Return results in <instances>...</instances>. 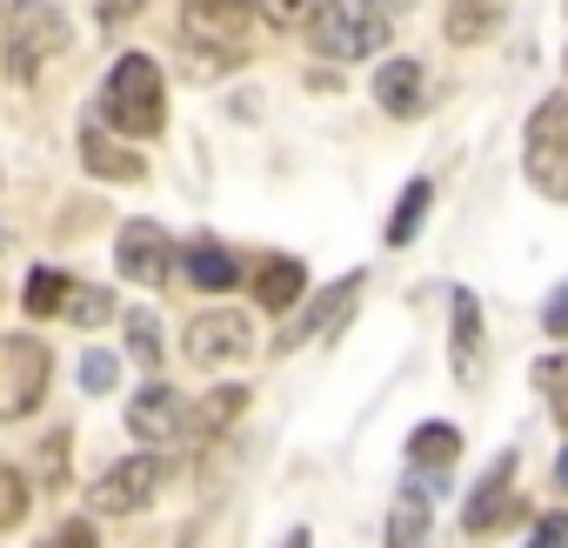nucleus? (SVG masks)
I'll list each match as a JSON object with an SVG mask.
<instances>
[{
    "label": "nucleus",
    "instance_id": "obj_18",
    "mask_svg": "<svg viewBox=\"0 0 568 548\" xmlns=\"http://www.w3.org/2000/svg\"><path fill=\"white\" fill-rule=\"evenodd\" d=\"M388 548H428V495L408 481L388 508Z\"/></svg>",
    "mask_w": 568,
    "mask_h": 548
},
{
    "label": "nucleus",
    "instance_id": "obj_9",
    "mask_svg": "<svg viewBox=\"0 0 568 548\" xmlns=\"http://www.w3.org/2000/svg\"><path fill=\"white\" fill-rule=\"evenodd\" d=\"M508 475H515V455H495L488 481H481V488L468 495V508H462V528H468V535H495V528H515V521L528 515V501L508 495Z\"/></svg>",
    "mask_w": 568,
    "mask_h": 548
},
{
    "label": "nucleus",
    "instance_id": "obj_8",
    "mask_svg": "<svg viewBox=\"0 0 568 548\" xmlns=\"http://www.w3.org/2000/svg\"><path fill=\"white\" fill-rule=\"evenodd\" d=\"M114 261H121L128 282L161 288L168 274H174V241H168L154 221H128V227H121V241H114Z\"/></svg>",
    "mask_w": 568,
    "mask_h": 548
},
{
    "label": "nucleus",
    "instance_id": "obj_28",
    "mask_svg": "<svg viewBox=\"0 0 568 548\" xmlns=\"http://www.w3.org/2000/svg\"><path fill=\"white\" fill-rule=\"evenodd\" d=\"M154 328H161L154 315H134V322H128V348H134V362H141V368H154V362H161V335H154Z\"/></svg>",
    "mask_w": 568,
    "mask_h": 548
},
{
    "label": "nucleus",
    "instance_id": "obj_24",
    "mask_svg": "<svg viewBox=\"0 0 568 548\" xmlns=\"http://www.w3.org/2000/svg\"><path fill=\"white\" fill-rule=\"evenodd\" d=\"M28 501H34L28 475H21V468H0V528H14V521H28Z\"/></svg>",
    "mask_w": 568,
    "mask_h": 548
},
{
    "label": "nucleus",
    "instance_id": "obj_27",
    "mask_svg": "<svg viewBox=\"0 0 568 548\" xmlns=\"http://www.w3.org/2000/svg\"><path fill=\"white\" fill-rule=\"evenodd\" d=\"M114 375H121V362H114L108 348H88V355H81V388H88V395H108Z\"/></svg>",
    "mask_w": 568,
    "mask_h": 548
},
{
    "label": "nucleus",
    "instance_id": "obj_11",
    "mask_svg": "<svg viewBox=\"0 0 568 548\" xmlns=\"http://www.w3.org/2000/svg\"><path fill=\"white\" fill-rule=\"evenodd\" d=\"M422 94H428V68H422V61H382V68H375V101H382V114L415 121V114H422Z\"/></svg>",
    "mask_w": 568,
    "mask_h": 548
},
{
    "label": "nucleus",
    "instance_id": "obj_2",
    "mask_svg": "<svg viewBox=\"0 0 568 548\" xmlns=\"http://www.w3.org/2000/svg\"><path fill=\"white\" fill-rule=\"evenodd\" d=\"M8 14V48H0V68H8V81H41V68L74 41L68 14L54 8V0H21V8H0Z\"/></svg>",
    "mask_w": 568,
    "mask_h": 548
},
{
    "label": "nucleus",
    "instance_id": "obj_25",
    "mask_svg": "<svg viewBox=\"0 0 568 548\" xmlns=\"http://www.w3.org/2000/svg\"><path fill=\"white\" fill-rule=\"evenodd\" d=\"M61 308H68V322H74V328H101V322L114 315V302H108L101 288H68V302H61Z\"/></svg>",
    "mask_w": 568,
    "mask_h": 548
},
{
    "label": "nucleus",
    "instance_id": "obj_17",
    "mask_svg": "<svg viewBox=\"0 0 568 548\" xmlns=\"http://www.w3.org/2000/svg\"><path fill=\"white\" fill-rule=\"evenodd\" d=\"M181 261H187V282H194V288H207V295H227V288L241 282L234 254H227V247H214V241H194Z\"/></svg>",
    "mask_w": 568,
    "mask_h": 548
},
{
    "label": "nucleus",
    "instance_id": "obj_23",
    "mask_svg": "<svg viewBox=\"0 0 568 548\" xmlns=\"http://www.w3.org/2000/svg\"><path fill=\"white\" fill-rule=\"evenodd\" d=\"M241 408H247V388H221V395H207V402L187 415V428H194V435H221Z\"/></svg>",
    "mask_w": 568,
    "mask_h": 548
},
{
    "label": "nucleus",
    "instance_id": "obj_21",
    "mask_svg": "<svg viewBox=\"0 0 568 548\" xmlns=\"http://www.w3.org/2000/svg\"><path fill=\"white\" fill-rule=\"evenodd\" d=\"M495 0H455V8H448V41L455 48H475V41H488L495 34Z\"/></svg>",
    "mask_w": 568,
    "mask_h": 548
},
{
    "label": "nucleus",
    "instance_id": "obj_19",
    "mask_svg": "<svg viewBox=\"0 0 568 548\" xmlns=\"http://www.w3.org/2000/svg\"><path fill=\"white\" fill-rule=\"evenodd\" d=\"M455 448H462V435H455L448 422H422V428L408 435V461L428 468V475H442V468L455 461Z\"/></svg>",
    "mask_w": 568,
    "mask_h": 548
},
{
    "label": "nucleus",
    "instance_id": "obj_33",
    "mask_svg": "<svg viewBox=\"0 0 568 548\" xmlns=\"http://www.w3.org/2000/svg\"><path fill=\"white\" fill-rule=\"evenodd\" d=\"M308 541H315V535H308V528H295L288 541H281V548H308Z\"/></svg>",
    "mask_w": 568,
    "mask_h": 548
},
{
    "label": "nucleus",
    "instance_id": "obj_1",
    "mask_svg": "<svg viewBox=\"0 0 568 548\" xmlns=\"http://www.w3.org/2000/svg\"><path fill=\"white\" fill-rule=\"evenodd\" d=\"M94 121H101L108 134H128V141H148V134H161V128H168L161 68H154L148 54H121V61H114V74H108V88H101V108H94Z\"/></svg>",
    "mask_w": 568,
    "mask_h": 548
},
{
    "label": "nucleus",
    "instance_id": "obj_32",
    "mask_svg": "<svg viewBox=\"0 0 568 548\" xmlns=\"http://www.w3.org/2000/svg\"><path fill=\"white\" fill-rule=\"evenodd\" d=\"M254 8H261V14H267L274 28H295V21L308 14V0H254Z\"/></svg>",
    "mask_w": 568,
    "mask_h": 548
},
{
    "label": "nucleus",
    "instance_id": "obj_31",
    "mask_svg": "<svg viewBox=\"0 0 568 548\" xmlns=\"http://www.w3.org/2000/svg\"><path fill=\"white\" fill-rule=\"evenodd\" d=\"M41 548H101V541H94V528H88V521H61Z\"/></svg>",
    "mask_w": 568,
    "mask_h": 548
},
{
    "label": "nucleus",
    "instance_id": "obj_26",
    "mask_svg": "<svg viewBox=\"0 0 568 548\" xmlns=\"http://www.w3.org/2000/svg\"><path fill=\"white\" fill-rule=\"evenodd\" d=\"M535 382L548 388V408H555V422L568 428V362H561V355H548V362H535Z\"/></svg>",
    "mask_w": 568,
    "mask_h": 548
},
{
    "label": "nucleus",
    "instance_id": "obj_29",
    "mask_svg": "<svg viewBox=\"0 0 568 548\" xmlns=\"http://www.w3.org/2000/svg\"><path fill=\"white\" fill-rule=\"evenodd\" d=\"M528 548H568V515H541L528 528Z\"/></svg>",
    "mask_w": 568,
    "mask_h": 548
},
{
    "label": "nucleus",
    "instance_id": "obj_35",
    "mask_svg": "<svg viewBox=\"0 0 568 548\" xmlns=\"http://www.w3.org/2000/svg\"><path fill=\"white\" fill-rule=\"evenodd\" d=\"M375 8H415V0H375Z\"/></svg>",
    "mask_w": 568,
    "mask_h": 548
},
{
    "label": "nucleus",
    "instance_id": "obj_36",
    "mask_svg": "<svg viewBox=\"0 0 568 548\" xmlns=\"http://www.w3.org/2000/svg\"><path fill=\"white\" fill-rule=\"evenodd\" d=\"M0 8H8V0H0Z\"/></svg>",
    "mask_w": 568,
    "mask_h": 548
},
{
    "label": "nucleus",
    "instance_id": "obj_15",
    "mask_svg": "<svg viewBox=\"0 0 568 548\" xmlns=\"http://www.w3.org/2000/svg\"><path fill=\"white\" fill-rule=\"evenodd\" d=\"M221 41L234 48L247 34V0H187V41Z\"/></svg>",
    "mask_w": 568,
    "mask_h": 548
},
{
    "label": "nucleus",
    "instance_id": "obj_6",
    "mask_svg": "<svg viewBox=\"0 0 568 548\" xmlns=\"http://www.w3.org/2000/svg\"><path fill=\"white\" fill-rule=\"evenodd\" d=\"M161 475H168L161 455H128V461H114V468L88 488V501H94V515H134V508L154 501Z\"/></svg>",
    "mask_w": 568,
    "mask_h": 548
},
{
    "label": "nucleus",
    "instance_id": "obj_13",
    "mask_svg": "<svg viewBox=\"0 0 568 548\" xmlns=\"http://www.w3.org/2000/svg\"><path fill=\"white\" fill-rule=\"evenodd\" d=\"M81 161H88V174H101V181H141V174H148V161H141L134 148H121L101 121H81Z\"/></svg>",
    "mask_w": 568,
    "mask_h": 548
},
{
    "label": "nucleus",
    "instance_id": "obj_22",
    "mask_svg": "<svg viewBox=\"0 0 568 548\" xmlns=\"http://www.w3.org/2000/svg\"><path fill=\"white\" fill-rule=\"evenodd\" d=\"M21 302H28L34 322L61 315V302H68V274H61V267H34V274H28V288H21Z\"/></svg>",
    "mask_w": 568,
    "mask_h": 548
},
{
    "label": "nucleus",
    "instance_id": "obj_12",
    "mask_svg": "<svg viewBox=\"0 0 568 548\" xmlns=\"http://www.w3.org/2000/svg\"><path fill=\"white\" fill-rule=\"evenodd\" d=\"M355 302H362V274H342V282L308 308V322L281 335V348H295V342H308V335H322V342H328V335H342V328H348V315H355Z\"/></svg>",
    "mask_w": 568,
    "mask_h": 548
},
{
    "label": "nucleus",
    "instance_id": "obj_3",
    "mask_svg": "<svg viewBox=\"0 0 568 548\" xmlns=\"http://www.w3.org/2000/svg\"><path fill=\"white\" fill-rule=\"evenodd\" d=\"M308 41L322 61H368L388 41V14L375 0H322L315 21H308Z\"/></svg>",
    "mask_w": 568,
    "mask_h": 548
},
{
    "label": "nucleus",
    "instance_id": "obj_4",
    "mask_svg": "<svg viewBox=\"0 0 568 548\" xmlns=\"http://www.w3.org/2000/svg\"><path fill=\"white\" fill-rule=\"evenodd\" d=\"M48 348L34 335H0V422H28L48 395Z\"/></svg>",
    "mask_w": 568,
    "mask_h": 548
},
{
    "label": "nucleus",
    "instance_id": "obj_5",
    "mask_svg": "<svg viewBox=\"0 0 568 548\" xmlns=\"http://www.w3.org/2000/svg\"><path fill=\"white\" fill-rule=\"evenodd\" d=\"M528 181L548 201H568V94H548L528 121Z\"/></svg>",
    "mask_w": 568,
    "mask_h": 548
},
{
    "label": "nucleus",
    "instance_id": "obj_7",
    "mask_svg": "<svg viewBox=\"0 0 568 548\" xmlns=\"http://www.w3.org/2000/svg\"><path fill=\"white\" fill-rule=\"evenodd\" d=\"M181 348H187L194 368H227V362H241V355L254 348V335H247V315L214 308V315H194V322H187Z\"/></svg>",
    "mask_w": 568,
    "mask_h": 548
},
{
    "label": "nucleus",
    "instance_id": "obj_30",
    "mask_svg": "<svg viewBox=\"0 0 568 548\" xmlns=\"http://www.w3.org/2000/svg\"><path fill=\"white\" fill-rule=\"evenodd\" d=\"M541 328H548L555 342H568V282L548 295V308H541Z\"/></svg>",
    "mask_w": 568,
    "mask_h": 548
},
{
    "label": "nucleus",
    "instance_id": "obj_10",
    "mask_svg": "<svg viewBox=\"0 0 568 548\" xmlns=\"http://www.w3.org/2000/svg\"><path fill=\"white\" fill-rule=\"evenodd\" d=\"M128 435H141V442H181L187 435V402L168 382H148L128 402Z\"/></svg>",
    "mask_w": 568,
    "mask_h": 548
},
{
    "label": "nucleus",
    "instance_id": "obj_20",
    "mask_svg": "<svg viewBox=\"0 0 568 548\" xmlns=\"http://www.w3.org/2000/svg\"><path fill=\"white\" fill-rule=\"evenodd\" d=\"M428 201H435V187H428V181H408V187H402V201H395V221H388V247H408V241L422 234V221H428Z\"/></svg>",
    "mask_w": 568,
    "mask_h": 548
},
{
    "label": "nucleus",
    "instance_id": "obj_14",
    "mask_svg": "<svg viewBox=\"0 0 568 548\" xmlns=\"http://www.w3.org/2000/svg\"><path fill=\"white\" fill-rule=\"evenodd\" d=\"M302 288H308V267H302L295 254H267V261L254 267V302H261L267 315L295 308V302H302Z\"/></svg>",
    "mask_w": 568,
    "mask_h": 548
},
{
    "label": "nucleus",
    "instance_id": "obj_34",
    "mask_svg": "<svg viewBox=\"0 0 568 548\" xmlns=\"http://www.w3.org/2000/svg\"><path fill=\"white\" fill-rule=\"evenodd\" d=\"M555 481H561V488H568V448H561V461H555Z\"/></svg>",
    "mask_w": 568,
    "mask_h": 548
},
{
    "label": "nucleus",
    "instance_id": "obj_16",
    "mask_svg": "<svg viewBox=\"0 0 568 548\" xmlns=\"http://www.w3.org/2000/svg\"><path fill=\"white\" fill-rule=\"evenodd\" d=\"M481 375V302L468 288H455V382Z\"/></svg>",
    "mask_w": 568,
    "mask_h": 548
}]
</instances>
